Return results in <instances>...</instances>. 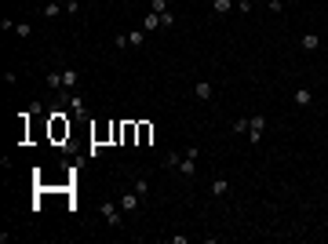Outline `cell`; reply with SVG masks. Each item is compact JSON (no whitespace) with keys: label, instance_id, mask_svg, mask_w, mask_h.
<instances>
[{"label":"cell","instance_id":"1","mask_svg":"<svg viewBox=\"0 0 328 244\" xmlns=\"http://www.w3.org/2000/svg\"><path fill=\"white\" fill-rule=\"evenodd\" d=\"M197 160H201V149L197 146H186V153L179 157V175L182 179H193L197 175Z\"/></svg>","mask_w":328,"mask_h":244},{"label":"cell","instance_id":"2","mask_svg":"<svg viewBox=\"0 0 328 244\" xmlns=\"http://www.w3.org/2000/svg\"><path fill=\"white\" fill-rule=\"evenodd\" d=\"M99 211H102V219H106L109 230H120V226H124V211H120V204L106 201V204H99Z\"/></svg>","mask_w":328,"mask_h":244},{"label":"cell","instance_id":"3","mask_svg":"<svg viewBox=\"0 0 328 244\" xmlns=\"http://www.w3.org/2000/svg\"><path fill=\"white\" fill-rule=\"evenodd\" d=\"M263 131H267V117H263V113H252V117H248V142H252V146H259L263 142Z\"/></svg>","mask_w":328,"mask_h":244},{"label":"cell","instance_id":"4","mask_svg":"<svg viewBox=\"0 0 328 244\" xmlns=\"http://www.w3.org/2000/svg\"><path fill=\"white\" fill-rule=\"evenodd\" d=\"M51 139H55V142L70 139V120H66V113H55V117H51Z\"/></svg>","mask_w":328,"mask_h":244},{"label":"cell","instance_id":"5","mask_svg":"<svg viewBox=\"0 0 328 244\" xmlns=\"http://www.w3.org/2000/svg\"><path fill=\"white\" fill-rule=\"evenodd\" d=\"M117 204H120V211H124V215H135V211H139V208H143L146 201H143V197H139V193L132 190V193H124V197H120V201H117Z\"/></svg>","mask_w":328,"mask_h":244},{"label":"cell","instance_id":"6","mask_svg":"<svg viewBox=\"0 0 328 244\" xmlns=\"http://www.w3.org/2000/svg\"><path fill=\"white\" fill-rule=\"evenodd\" d=\"M292 102L299 106V110H310V106H314V88H295Z\"/></svg>","mask_w":328,"mask_h":244},{"label":"cell","instance_id":"7","mask_svg":"<svg viewBox=\"0 0 328 244\" xmlns=\"http://www.w3.org/2000/svg\"><path fill=\"white\" fill-rule=\"evenodd\" d=\"M193 99H197V102H212V99H215V88H212L208 80H197V84H193Z\"/></svg>","mask_w":328,"mask_h":244},{"label":"cell","instance_id":"8","mask_svg":"<svg viewBox=\"0 0 328 244\" xmlns=\"http://www.w3.org/2000/svg\"><path fill=\"white\" fill-rule=\"evenodd\" d=\"M299 48H303L306 55H314V51L321 48V37H317V33H303V37H299Z\"/></svg>","mask_w":328,"mask_h":244},{"label":"cell","instance_id":"9","mask_svg":"<svg viewBox=\"0 0 328 244\" xmlns=\"http://www.w3.org/2000/svg\"><path fill=\"white\" fill-rule=\"evenodd\" d=\"M233 8H237V0H212V15H219V19H226Z\"/></svg>","mask_w":328,"mask_h":244},{"label":"cell","instance_id":"10","mask_svg":"<svg viewBox=\"0 0 328 244\" xmlns=\"http://www.w3.org/2000/svg\"><path fill=\"white\" fill-rule=\"evenodd\" d=\"M66 106H70V113H73V117H84V113H88V106H84L81 95H66Z\"/></svg>","mask_w":328,"mask_h":244},{"label":"cell","instance_id":"11","mask_svg":"<svg viewBox=\"0 0 328 244\" xmlns=\"http://www.w3.org/2000/svg\"><path fill=\"white\" fill-rule=\"evenodd\" d=\"M230 193V179L226 175H215L212 179V197H226Z\"/></svg>","mask_w":328,"mask_h":244},{"label":"cell","instance_id":"12","mask_svg":"<svg viewBox=\"0 0 328 244\" xmlns=\"http://www.w3.org/2000/svg\"><path fill=\"white\" fill-rule=\"evenodd\" d=\"M146 44V29L139 26V29H128V48H143Z\"/></svg>","mask_w":328,"mask_h":244},{"label":"cell","instance_id":"13","mask_svg":"<svg viewBox=\"0 0 328 244\" xmlns=\"http://www.w3.org/2000/svg\"><path fill=\"white\" fill-rule=\"evenodd\" d=\"M77 84H81V69H62V88H77Z\"/></svg>","mask_w":328,"mask_h":244},{"label":"cell","instance_id":"14","mask_svg":"<svg viewBox=\"0 0 328 244\" xmlns=\"http://www.w3.org/2000/svg\"><path fill=\"white\" fill-rule=\"evenodd\" d=\"M11 33H15V37H22V40H26V37H33V22H11Z\"/></svg>","mask_w":328,"mask_h":244},{"label":"cell","instance_id":"15","mask_svg":"<svg viewBox=\"0 0 328 244\" xmlns=\"http://www.w3.org/2000/svg\"><path fill=\"white\" fill-rule=\"evenodd\" d=\"M44 84H48L51 91H62V69H48V77H44Z\"/></svg>","mask_w":328,"mask_h":244},{"label":"cell","instance_id":"16","mask_svg":"<svg viewBox=\"0 0 328 244\" xmlns=\"http://www.w3.org/2000/svg\"><path fill=\"white\" fill-rule=\"evenodd\" d=\"M143 29H146V33H153V29H164V26H161V15H157V11H150L146 19H143Z\"/></svg>","mask_w":328,"mask_h":244},{"label":"cell","instance_id":"17","mask_svg":"<svg viewBox=\"0 0 328 244\" xmlns=\"http://www.w3.org/2000/svg\"><path fill=\"white\" fill-rule=\"evenodd\" d=\"M62 8H66V4H58V0H48V4H44V11H40V15H44V19H55V15H58Z\"/></svg>","mask_w":328,"mask_h":244},{"label":"cell","instance_id":"18","mask_svg":"<svg viewBox=\"0 0 328 244\" xmlns=\"http://www.w3.org/2000/svg\"><path fill=\"white\" fill-rule=\"evenodd\" d=\"M135 193L146 201V197H150V179H143V175H139V179H135Z\"/></svg>","mask_w":328,"mask_h":244},{"label":"cell","instance_id":"19","mask_svg":"<svg viewBox=\"0 0 328 244\" xmlns=\"http://www.w3.org/2000/svg\"><path fill=\"white\" fill-rule=\"evenodd\" d=\"M150 139H153V124H146V120H143V124H139V142L146 146Z\"/></svg>","mask_w":328,"mask_h":244},{"label":"cell","instance_id":"20","mask_svg":"<svg viewBox=\"0 0 328 244\" xmlns=\"http://www.w3.org/2000/svg\"><path fill=\"white\" fill-rule=\"evenodd\" d=\"M161 26H164V29L175 26V15H171V8H168V11H161Z\"/></svg>","mask_w":328,"mask_h":244},{"label":"cell","instance_id":"21","mask_svg":"<svg viewBox=\"0 0 328 244\" xmlns=\"http://www.w3.org/2000/svg\"><path fill=\"white\" fill-rule=\"evenodd\" d=\"M113 48H120V51L128 48V33H117V37H113Z\"/></svg>","mask_w":328,"mask_h":244},{"label":"cell","instance_id":"22","mask_svg":"<svg viewBox=\"0 0 328 244\" xmlns=\"http://www.w3.org/2000/svg\"><path fill=\"white\" fill-rule=\"evenodd\" d=\"M66 15H81V0H66Z\"/></svg>","mask_w":328,"mask_h":244},{"label":"cell","instance_id":"23","mask_svg":"<svg viewBox=\"0 0 328 244\" xmlns=\"http://www.w3.org/2000/svg\"><path fill=\"white\" fill-rule=\"evenodd\" d=\"M4 84H8V88H15V84H19V73L8 69V73H4Z\"/></svg>","mask_w":328,"mask_h":244},{"label":"cell","instance_id":"24","mask_svg":"<svg viewBox=\"0 0 328 244\" xmlns=\"http://www.w3.org/2000/svg\"><path fill=\"white\" fill-rule=\"evenodd\" d=\"M233 131H237V135H244V131H248V117H241V120H233Z\"/></svg>","mask_w":328,"mask_h":244},{"label":"cell","instance_id":"25","mask_svg":"<svg viewBox=\"0 0 328 244\" xmlns=\"http://www.w3.org/2000/svg\"><path fill=\"white\" fill-rule=\"evenodd\" d=\"M150 11H157V15H161V11H168V0H153V8H150Z\"/></svg>","mask_w":328,"mask_h":244},{"label":"cell","instance_id":"26","mask_svg":"<svg viewBox=\"0 0 328 244\" xmlns=\"http://www.w3.org/2000/svg\"><path fill=\"white\" fill-rule=\"evenodd\" d=\"M267 4H270V11H274V15H281V8H285V0H267Z\"/></svg>","mask_w":328,"mask_h":244}]
</instances>
